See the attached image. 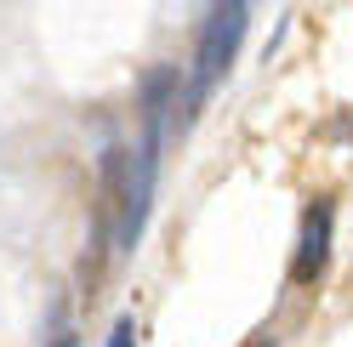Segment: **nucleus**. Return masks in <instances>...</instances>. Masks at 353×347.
Returning <instances> with one entry per match:
<instances>
[{"label":"nucleus","instance_id":"obj_1","mask_svg":"<svg viewBox=\"0 0 353 347\" xmlns=\"http://www.w3.org/2000/svg\"><path fill=\"white\" fill-rule=\"evenodd\" d=\"M245 29H251V6H245V0H228V6H211V12H205L200 40H194V69H188L183 120H176V125H188V120L205 108V97L223 85V74L234 69V57H239V40H245Z\"/></svg>","mask_w":353,"mask_h":347},{"label":"nucleus","instance_id":"obj_5","mask_svg":"<svg viewBox=\"0 0 353 347\" xmlns=\"http://www.w3.org/2000/svg\"><path fill=\"white\" fill-rule=\"evenodd\" d=\"M52 347H80V336H74V330H63V336H57Z\"/></svg>","mask_w":353,"mask_h":347},{"label":"nucleus","instance_id":"obj_3","mask_svg":"<svg viewBox=\"0 0 353 347\" xmlns=\"http://www.w3.org/2000/svg\"><path fill=\"white\" fill-rule=\"evenodd\" d=\"M108 347H137V319H114V330H108Z\"/></svg>","mask_w":353,"mask_h":347},{"label":"nucleus","instance_id":"obj_2","mask_svg":"<svg viewBox=\"0 0 353 347\" xmlns=\"http://www.w3.org/2000/svg\"><path fill=\"white\" fill-rule=\"evenodd\" d=\"M330 240H336V205L330 200H307L302 228H296V251H291V285H319L330 268Z\"/></svg>","mask_w":353,"mask_h":347},{"label":"nucleus","instance_id":"obj_4","mask_svg":"<svg viewBox=\"0 0 353 347\" xmlns=\"http://www.w3.org/2000/svg\"><path fill=\"white\" fill-rule=\"evenodd\" d=\"M245 347H274V330H256V336H251Z\"/></svg>","mask_w":353,"mask_h":347}]
</instances>
